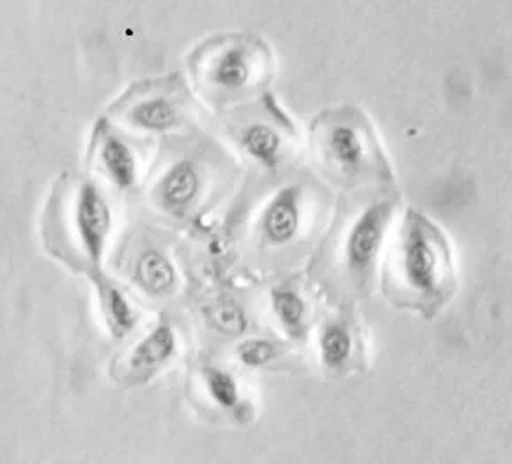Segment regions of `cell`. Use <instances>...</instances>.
I'll return each instance as SVG.
<instances>
[{
	"label": "cell",
	"instance_id": "obj_16",
	"mask_svg": "<svg viewBox=\"0 0 512 464\" xmlns=\"http://www.w3.org/2000/svg\"><path fill=\"white\" fill-rule=\"evenodd\" d=\"M272 302L273 312L282 328L289 335L300 337L305 326V314H307L302 296L291 289H277L273 291Z\"/></svg>",
	"mask_w": 512,
	"mask_h": 464
},
{
	"label": "cell",
	"instance_id": "obj_17",
	"mask_svg": "<svg viewBox=\"0 0 512 464\" xmlns=\"http://www.w3.org/2000/svg\"><path fill=\"white\" fill-rule=\"evenodd\" d=\"M211 323L225 335H241L247 330V316L238 303H218L211 309Z\"/></svg>",
	"mask_w": 512,
	"mask_h": 464
},
{
	"label": "cell",
	"instance_id": "obj_3",
	"mask_svg": "<svg viewBox=\"0 0 512 464\" xmlns=\"http://www.w3.org/2000/svg\"><path fill=\"white\" fill-rule=\"evenodd\" d=\"M390 217L392 202H374L351 225L344 245V257L353 273H364L374 263L385 240Z\"/></svg>",
	"mask_w": 512,
	"mask_h": 464
},
{
	"label": "cell",
	"instance_id": "obj_14",
	"mask_svg": "<svg viewBox=\"0 0 512 464\" xmlns=\"http://www.w3.org/2000/svg\"><path fill=\"white\" fill-rule=\"evenodd\" d=\"M353 337L346 326L326 325L319 333V356L328 369H339L350 360Z\"/></svg>",
	"mask_w": 512,
	"mask_h": 464
},
{
	"label": "cell",
	"instance_id": "obj_6",
	"mask_svg": "<svg viewBox=\"0 0 512 464\" xmlns=\"http://www.w3.org/2000/svg\"><path fill=\"white\" fill-rule=\"evenodd\" d=\"M300 229V209L295 188L280 192L263 215V231L273 245H288Z\"/></svg>",
	"mask_w": 512,
	"mask_h": 464
},
{
	"label": "cell",
	"instance_id": "obj_5",
	"mask_svg": "<svg viewBox=\"0 0 512 464\" xmlns=\"http://www.w3.org/2000/svg\"><path fill=\"white\" fill-rule=\"evenodd\" d=\"M201 190V176L190 160L174 163L158 185V195L163 208L183 211L197 199Z\"/></svg>",
	"mask_w": 512,
	"mask_h": 464
},
{
	"label": "cell",
	"instance_id": "obj_11",
	"mask_svg": "<svg viewBox=\"0 0 512 464\" xmlns=\"http://www.w3.org/2000/svg\"><path fill=\"white\" fill-rule=\"evenodd\" d=\"M128 121L144 132L165 133L178 126L181 116L171 100L155 96L133 105L128 112Z\"/></svg>",
	"mask_w": 512,
	"mask_h": 464
},
{
	"label": "cell",
	"instance_id": "obj_12",
	"mask_svg": "<svg viewBox=\"0 0 512 464\" xmlns=\"http://www.w3.org/2000/svg\"><path fill=\"white\" fill-rule=\"evenodd\" d=\"M135 279L142 287V291L153 296H162L171 293L176 286V270L163 254L156 250H148L137 261Z\"/></svg>",
	"mask_w": 512,
	"mask_h": 464
},
{
	"label": "cell",
	"instance_id": "obj_7",
	"mask_svg": "<svg viewBox=\"0 0 512 464\" xmlns=\"http://www.w3.org/2000/svg\"><path fill=\"white\" fill-rule=\"evenodd\" d=\"M96 291L100 298V309L103 319L107 323L114 339H123L132 332L137 323V314L133 310L132 303L121 293L116 286H112L109 280L103 279L101 273H96Z\"/></svg>",
	"mask_w": 512,
	"mask_h": 464
},
{
	"label": "cell",
	"instance_id": "obj_4",
	"mask_svg": "<svg viewBox=\"0 0 512 464\" xmlns=\"http://www.w3.org/2000/svg\"><path fill=\"white\" fill-rule=\"evenodd\" d=\"M178 349L176 333L169 325H158L133 348L128 358V372L139 379L155 374L160 367L171 362Z\"/></svg>",
	"mask_w": 512,
	"mask_h": 464
},
{
	"label": "cell",
	"instance_id": "obj_18",
	"mask_svg": "<svg viewBox=\"0 0 512 464\" xmlns=\"http://www.w3.org/2000/svg\"><path fill=\"white\" fill-rule=\"evenodd\" d=\"M236 355L241 364L257 369V367H264L275 360L277 346L266 339H249V341L241 342L236 349Z\"/></svg>",
	"mask_w": 512,
	"mask_h": 464
},
{
	"label": "cell",
	"instance_id": "obj_2",
	"mask_svg": "<svg viewBox=\"0 0 512 464\" xmlns=\"http://www.w3.org/2000/svg\"><path fill=\"white\" fill-rule=\"evenodd\" d=\"M73 217L78 243L96 273H101V261L112 231V209L100 188L91 181L78 186Z\"/></svg>",
	"mask_w": 512,
	"mask_h": 464
},
{
	"label": "cell",
	"instance_id": "obj_9",
	"mask_svg": "<svg viewBox=\"0 0 512 464\" xmlns=\"http://www.w3.org/2000/svg\"><path fill=\"white\" fill-rule=\"evenodd\" d=\"M328 158L344 172L360 169L365 160V144L351 124H335L326 135Z\"/></svg>",
	"mask_w": 512,
	"mask_h": 464
},
{
	"label": "cell",
	"instance_id": "obj_8",
	"mask_svg": "<svg viewBox=\"0 0 512 464\" xmlns=\"http://www.w3.org/2000/svg\"><path fill=\"white\" fill-rule=\"evenodd\" d=\"M101 165L110 181L121 188L130 190L137 181V160L125 140L117 135H105L100 147Z\"/></svg>",
	"mask_w": 512,
	"mask_h": 464
},
{
	"label": "cell",
	"instance_id": "obj_10",
	"mask_svg": "<svg viewBox=\"0 0 512 464\" xmlns=\"http://www.w3.org/2000/svg\"><path fill=\"white\" fill-rule=\"evenodd\" d=\"M252 78V55L241 45L227 48L211 68V80L227 91H238Z\"/></svg>",
	"mask_w": 512,
	"mask_h": 464
},
{
	"label": "cell",
	"instance_id": "obj_15",
	"mask_svg": "<svg viewBox=\"0 0 512 464\" xmlns=\"http://www.w3.org/2000/svg\"><path fill=\"white\" fill-rule=\"evenodd\" d=\"M202 381L211 401L224 408L236 410L241 403L240 385L231 372L218 369V367H204Z\"/></svg>",
	"mask_w": 512,
	"mask_h": 464
},
{
	"label": "cell",
	"instance_id": "obj_13",
	"mask_svg": "<svg viewBox=\"0 0 512 464\" xmlns=\"http://www.w3.org/2000/svg\"><path fill=\"white\" fill-rule=\"evenodd\" d=\"M241 146L256 162L268 169H275L280 163L282 139L266 124H252L241 133Z\"/></svg>",
	"mask_w": 512,
	"mask_h": 464
},
{
	"label": "cell",
	"instance_id": "obj_1",
	"mask_svg": "<svg viewBox=\"0 0 512 464\" xmlns=\"http://www.w3.org/2000/svg\"><path fill=\"white\" fill-rule=\"evenodd\" d=\"M445 250L435 229L426 218L408 211L401 236V271L417 293L435 294L445 277Z\"/></svg>",
	"mask_w": 512,
	"mask_h": 464
}]
</instances>
